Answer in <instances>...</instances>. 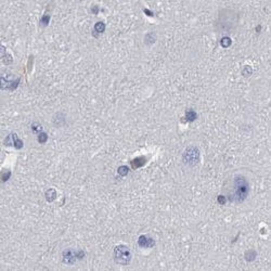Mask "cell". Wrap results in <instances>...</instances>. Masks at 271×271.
<instances>
[{
    "mask_svg": "<svg viewBox=\"0 0 271 271\" xmlns=\"http://www.w3.org/2000/svg\"><path fill=\"white\" fill-rule=\"evenodd\" d=\"M248 193H249V183L247 179L242 175L235 176L233 179L232 191L229 196L230 201L234 203H242L246 200Z\"/></svg>",
    "mask_w": 271,
    "mask_h": 271,
    "instance_id": "obj_1",
    "label": "cell"
},
{
    "mask_svg": "<svg viewBox=\"0 0 271 271\" xmlns=\"http://www.w3.org/2000/svg\"><path fill=\"white\" fill-rule=\"evenodd\" d=\"M114 260L118 265H129L131 261V252L126 245H117L114 248Z\"/></svg>",
    "mask_w": 271,
    "mask_h": 271,
    "instance_id": "obj_2",
    "label": "cell"
},
{
    "mask_svg": "<svg viewBox=\"0 0 271 271\" xmlns=\"http://www.w3.org/2000/svg\"><path fill=\"white\" fill-rule=\"evenodd\" d=\"M182 161L189 166H194L200 162V151L196 147H189L182 154Z\"/></svg>",
    "mask_w": 271,
    "mask_h": 271,
    "instance_id": "obj_3",
    "label": "cell"
},
{
    "mask_svg": "<svg viewBox=\"0 0 271 271\" xmlns=\"http://www.w3.org/2000/svg\"><path fill=\"white\" fill-rule=\"evenodd\" d=\"M76 259H79L78 257V251H74L72 248H67L62 253V261L66 265L75 264Z\"/></svg>",
    "mask_w": 271,
    "mask_h": 271,
    "instance_id": "obj_4",
    "label": "cell"
},
{
    "mask_svg": "<svg viewBox=\"0 0 271 271\" xmlns=\"http://www.w3.org/2000/svg\"><path fill=\"white\" fill-rule=\"evenodd\" d=\"M4 144L7 147H14L15 149H22L23 147V142H22L21 139H19V137L15 134H9L4 140Z\"/></svg>",
    "mask_w": 271,
    "mask_h": 271,
    "instance_id": "obj_5",
    "label": "cell"
},
{
    "mask_svg": "<svg viewBox=\"0 0 271 271\" xmlns=\"http://www.w3.org/2000/svg\"><path fill=\"white\" fill-rule=\"evenodd\" d=\"M138 244L140 247H144V248H150L153 247L155 245V241L153 239L147 236V235H141L139 240H138Z\"/></svg>",
    "mask_w": 271,
    "mask_h": 271,
    "instance_id": "obj_6",
    "label": "cell"
},
{
    "mask_svg": "<svg viewBox=\"0 0 271 271\" xmlns=\"http://www.w3.org/2000/svg\"><path fill=\"white\" fill-rule=\"evenodd\" d=\"M147 161V160L145 156H140V157H137V158H134V161H131V166H132V168L137 169V168L142 167L143 165H145Z\"/></svg>",
    "mask_w": 271,
    "mask_h": 271,
    "instance_id": "obj_7",
    "label": "cell"
},
{
    "mask_svg": "<svg viewBox=\"0 0 271 271\" xmlns=\"http://www.w3.org/2000/svg\"><path fill=\"white\" fill-rule=\"evenodd\" d=\"M55 198H57V191L54 189H49L46 192V198L48 202H52L53 200H55Z\"/></svg>",
    "mask_w": 271,
    "mask_h": 271,
    "instance_id": "obj_8",
    "label": "cell"
},
{
    "mask_svg": "<svg viewBox=\"0 0 271 271\" xmlns=\"http://www.w3.org/2000/svg\"><path fill=\"white\" fill-rule=\"evenodd\" d=\"M196 117H198V115H196V113H195L193 110L187 111V113H185V119H187L188 121H194L195 119H196Z\"/></svg>",
    "mask_w": 271,
    "mask_h": 271,
    "instance_id": "obj_9",
    "label": "cell"
},
{
    "mask_svg": "<svg viewBox=\"0 0 271 271\" xmlns=\"http://www.w3.org/2000/svg\"><path fill=\"white\" fill-rule=\"evenodd\" d=\"M256 255H257V254H256V252H255V251H247L246 253H245L244 257H245V259H246V260L251 262V261H253L255 258H256Z\"/></svg>",
    "mask_w": 271,
    "mask_h": 271,
    "instance_id": "obj_10",
    "label": "cell"
},
{
    "mask_svg": "<svg viewBox=\"0 0 271 271\" xmlns=\"http://www.w3.org/2000/svg\"><path fill=\"white\" fill-rule=\"evenodd\" d=\"M32 129H33L34 134H40V132H42V127H41V125L39 123H34L32 125Z\"/></svg>",
    "mask_w": 271,
    "mask_h": 271,
    "instance_id": "obj_11",
    "label": "cell"
},
{
    "mask_svg": "<svg viewBox=\"0 0 271 271\" xmlns=\"http://www.w3.org/2000/svg\"><path fill=\"white\" fill-rule=\"evenodd\" d=\"M94 29L97 30L98 33H103L104 29H105V24L103 22H98L96 25H94Z\"/></svg>",
    "mask_w": 271,
    "mask_h": 271,
    "instance_id": "obj_12",
    "label": "cell"
},
{
    "mask_svg": "<svg viewBox=\"0 0 271 271\" xmlns=\"http://www.w3.org/2000/svg\"><path fill=\"white\" fill-rule=\"evenodd\" d=\"M231 39L229 38V37H224L222 39H221V41H220V44H221V46L222 47H224V48H227V47H229L231 45Z\"/></svg>",
    "mask_w": 271,
    "mask_h": 271,
    "instance_id": "obj_13",
    "label": "cell"
},
{
    "mask_svg": "<svg viewBox=\"0 0 271 271\" xmlns=\"http://www.w3.org/2000/svg\"><path fill=\"white\" fill-rule=\"evenodd\" d=\"M47 139H48V136L46 132H44V131L38 134V141H39L40 143H45V142L47 141Z\"/></svg>",
    "mask_w": 271,
    "mask_h": 271,
    "instance_id": "obj_14",
    "label": "cell"
},
{
    "mask_svg": "<svg viewBox=\"0 0 271 271\" xmlns=\"http://www.w3.org/2000/svg\"><path fill=\"white\" fill-rule=\"evenodd\" d=\"M128 171H129V168L127 166H121V167L118 168V174L121 175V176H126L128 174Z\"/></svg>",
    "mask_w": 271,
    "mask_h": 271,
    "instance_id": "obj_15",
    "label": "cell"
},
{
    "mask_svg": "<svg viewBox=\"0 0 271 271\" xmlns=\"http://www.w3.org/2000/svg\"><path fill=\"white\" fill-rule=\"evenodd\" d=\"M49 19H50V17H48V15H45V17H42V20H41V24H44V26H46L48 24V22H49Z\"/></svg>",
    "mask_w": 271,
    "mask_h": 271,
    "instance_id": "obj_16",
    "label": "cell"
},
{
    "mask_svg": "<svg viewBox=\"0 0 271 271\" xmlns=\"http://www.w3.org/2000/svg\"><path fill=\"white\" fill-rule=\"evenodd\" d=\"M218 202H219L220 204H224V202H226V198H224V196H222V195L218 196Z\"/></svg>",
    "mask_w": 271,
    "mask_h": 271,
    "instance_id": "obj_17",
    "label": "cell"
},
{
    "mask_svg": "<svg viewBox=\"0 0 271 271\" xmlns=\"http://www.w3.org/2000/svg\"><path fill=\"white\" fill-rule=\"evenodd\" d=\"M10 175H11V173L10 171H7V174L6 175H4V177H2V180L4 181H7L9 178H10Z\"/></svg>",
    "mask_w": 271,
    "mask_h": 271,
    "instance_id": "obj_18",
    "label": "cell"
}]
</instances>
